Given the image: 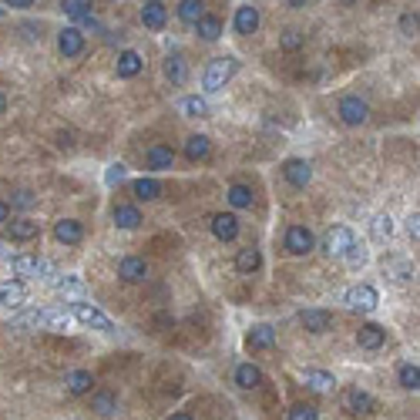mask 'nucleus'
I'll list each match as a JSON object with an SVG mask.
<instances>
[{"label":"nucleus","mask_w":420,"mask_h":420,"mask_svg":"<svg viewBox=\"0 0 420 420\" xmlns=\"http://www.w3.org/2000/svg\"><path fill=\"white\" fill-rule=\"evenodd\" d=\"M236 75H239V61L236 58H229V54L225 58H212L205 64V71H202V88H205V94H219Z\"/></svg>","instance_id":"obj_1"},{"label":"nucleus","mask_w":420,"mask_h":420,"mask_svg":"<svg viewBox=\"0 0 420 420\" xmlns=\"http://www.w3.org/2000/svg\"><path fill=\"white\" fill-rule=\"evenodd\" d=\"M71 319L84 323V326H91V330L108 333V336H115V333H118L115 319H111L105 310H98L94 303H71Z\"/></svg>","instance_id":"obj_2"},{"label":"nucleus","mask_w":420,"mask_h":420,"mask_svg":"<svg viewBox=\"0 0 420 420\" xmlns=\"http://www.w3.org/2000/svg\"><path fill=\"white\" fill-rule=\"evenodd\" d=\"M353 246H357V232L350 225H333L330 232L323 236V242H319V249L330 255V259H346Z\"/></svg>","instance_id":"obj_3"},{"label":"nucleus","mask_w":420,"mask_h":420,"mask_svg":"<svg viewBox=\"0 0 420 420\" xmlns=\"http://www.w3.org/2000/svg\"><path fill=\"white\" fill-rule=\"evenodd\" d=\"M283 249L289 255H310L316 249V236H313V229H306V225H289L286 229V236H283Z\"/></svg>","instance_id":"obj_4"},{"label":"nucleus","mask_w":420,"mask_h":420,"mask_svg":"<svg viewBox=\"0 0 420 420\" xmlns=\"http://www.w3.org/2000/svg\"><path fill=\"white\" fill-rule=\"evenodd\" d=\"M336 115H340V121H343V125H350V128H360L363 121L370 118V105L363 101L360 94H343V98H340V105H336Z\"/></svg>","instance_id":"obj_5"},{"label":"nucleus","mask_w":420,"mask_h":420,"mask_svg":"<svg viewBox=\"0 0 420 420\" xmlns=\"http://www.w3.org/2000/svg\"><path fill=\"white\" fill-rule=\"evenodd\" d=\"M343 303L350 310H360V313H374L376 306H380V293H376L370 283H357L350 286L343 293Z\"/></svg>","instance_id":"obj_6"},{"label":"nucleus","mask_w":420,"mask_h":420,"mask_svg":"<svg viewBox=\"0 0 420 420\" xmlns=\"http://www.w3.org/2000/svg\"><path fill=\"white\" fill-rule=\"evenodd\" d=\"M84 47H88V37H84V30L77 27V24L58 30V51H61V58H68V61L81 58V54H84Z\"/></svg>","instance_id":"obj_7"},{"label":"nucleus","mask_w":420,"mask_h":420,"mask_svg":"<svg viewBox=\"0 0 420 420\" xmlns=\"http://www.w3.org/2000/svg\"><path fill=\"white\" fill-rule=\"evenodd\" d=\"M11 269L17 276H27V279H47L51 276V262L41 255H11Z\"/></svg>","instance_id":"obj_8"},{"label":"nucleus","mask_w":420,"mask_h":420,"mask_svg":"<svg viewBox=\"0 0 420 420\" xmlns=\"http://www.w3.org/2000/svg\"><path fill=\"white\" fill-rule=\"evenodd\" d=\"M172 165H175V148L165 145V141H155V145L145 151V168L151 172V179H155L158 172H168Z\"/></svg>","instance_id":"obj_9"},{"label":"nucleus","mask_w":420,"mask_h":420,"mask_svg":"<svg viewBox=\"0 0 420 420\" xmlns=\"http://www.w3.org/2000/svg\"><path fill=\"white\" fill-rule=\"evenodd\" d=\"M24 323H30V326H44V330H68L75 319H71L68 310H37V313L24 316Z\"/></svg>","instance_id":"obj_10"},{"label":"nucleus","mask_w":420,"mask_h":420,"mask_svg":"<svg viewBox=\"0 0 420 420\" xmlns=\"http://www.w3.org/2000/svg\"><path fill=\"white\" fill-rule=\"evenodd\" d=\"M212 236H215V239L219 242H236L239 239V215H236V212H215V215H212Z\"/></svg>","instance_id":"obj_11"},{"label":"nucleus","mask_w":420,"mask_h":420,"mask_svg":"<svg viewBox=\"0 0 420 420\" xmlns=\"http://www.w3.org/2000/svg\"><path fill=\"white\" fill-rule=\"evenodd\" d=\"M118 279L128 286H138L148 279V262L141 259V255H125L118 262Z\"/></svg>","instance_id":"obj_12"},{"label":"nucleus","mask_w":420,"mask_h":420,"mask_svg":"<svg viewBox=\"0 0 420 420\" xmlns=\"http://www.w3.org/2000/svg\"><path fill=\"white\" fill-rule=\"evenodd\" d=\"M283 179L293 185V189H306L313 182V165L306 158H286L283 162Z\"/></svg>","instance_id":"obj_13"},{"label":"nucleus","mask_w":420,"mask_h":420,"mask_svg":"<svg viewBox=\"0 0 420 420\" xmlns=\"http://www.w3.org/2000/svg\"><path fill=\"white\" fill-rule=\"evenodd\" d=\"M7 239H11V242H34V239H41V222H34L30 215L11 219V222H7Z\"/></svg>","instance_id":"obj_14"},{"label":"nucleus","mask_w":420,"mask_h":420,"mask_svg":"<svg viewBox=\"0 0 420 420\" xmlns=\"http://www.w3.org/2000/svg\"><path fill=\"white\" fill-rule=\"evenodd\" d=\"M343 410L346 414H374L376 410V397L374 393H367V390H360V387H350V390L343 393Z\"/></svg>","instance_id":"obj_15"},{"label":"nucleus","mask_w":420,"mask_h":420,"mask_svg":"<svg viewBox=\"0 0 420 420\" xmlns=\"http://www.w3.org/2000/svg\"><path fill=\"white\" fill-rule=\"evenodd\" d=\"M24 303H27V283L24 279H4L0 283V306L20 310Z\"/></svg>","instance_id":"obj_16"},{"label":"nucleus","mask_w":420,"mask_h":420,"mask_svg":"<svg viewBox=\"0 0 420 420\" xmlns=\"http://www.w3.org/2000/svg\"><path fill=\"white\" fill-rule=\"evenodd\" d=\"M145 71V58L138 54V51H132V47H125L118 54V64H115V75L121 77V81H132V77H138Z\"/></svg>","instance_id":"obj_17"},{"label":"nucleus","mask_w":420,"mask_h":420,"mask_svg":"<svg viewBox=\"0 0 420 420\" xmlns=\"http://www.w3.org/2000/svg\"><path fill=\"white\" fill-rule=\"evenodd\" d=\"M259 7H253V4H239L236 7V17H232V27H236V34H242V37H249V34H255L259 30Z\"/></svg>","instance_id":"obj_18"},{"label":"nucleus","mask_w":420,"mask_h":420,"mask_svg":"<svg viewBox=\"0 0 420 420\" xmlns=\"http://www.w3.org/2000/svg\"><path fill=\"white\" fill-rule=\"evenodd\" d=\"M54 239L61 246H77V242L84 239V222L81 219H58L54 222Z\"/></svg>","instance_id":"obj_19"},{"label":"nucleus","mask_w":420,"mask_h":420,"mask_svg":"<svg viewBox=\"0 0 420 420\" xmlns=\"http://www.w3.org/2000/svg\"><path fill=\"white\" fill-rule=\"evenodd\" d=\"M300 323H303V326H306L310 333H316V336H319V333H330L336 319H333L330 310H303V313H300Z\"/></svg>","instance_id":"obj_20"},{"label":"nucleus","mask_w":420,"mask_h":420,"mask_svg":"<svg viewBox=\"0 0 420 420\" xmlns=\"http://www.w3.org/2000/svg\"><path fill=\"white\" fill-rule=\"evenodd\" d=\"M192 27H196L198 41H209V44H212V41H219V37L225 34V24H222V17H219V14H202Z\"/></svg>","instance_id":"obj_21"},{"label":"nucleus","mask_w":420,"mask_h":420,"mask_svg":"<svg viewBox=\"0 0 420 420\" xmlns=\"http://www.w3.org/2000/svg\"><path fill=\"white\" fill-rule=\"evenodd\" d=\"M259 269H262V249L246 246V249L236 253V272H239V276H255Z\"/></svg>","instance_id":"obj_22"},{"label":"nucleus","mask_w":420,"mask_h":420,"mask_svg":"<svg viewBox=\"0 0 420 420\" xmlns=\"http://www.w3.org/2000/svg\"><path fill=\"white\" fill-rule=\"evenodd\" d=\"M162 192H165V185L158 179H151V175H141V179L132 182V196L138 202H155V198H162Z\"/></svg>","instance_id":"obj_23"},{"label":"nucleus","mask_w":420,"mask_h":420,"mask_svg":"<svg viewBox=\"0 0 420 420\" xmlns=\"http://www.w3.org/2000/svg\"><path fill=\"white\" fill-rule=\"evenodd\" d=\"M357 343H360V350H380L387 343V330L380 323H363L357 330Z\"/></svg>","instance_id":"obj_24"},{"label":"nucleus","mask_w":420,"mask_h":420,"mask_svg":"<svg viewBox=\"0 0 420 420\" xmlns=\"http://www.w3.org/2000/svg\"><path fill=\"white\" fill-rule=\"evenodd\" d=\"M165 77L179 88V84H185V77H189V64H185V54L182 51H168V58H165Z\"/></svg>","instance_id":"obj_25"},{"label":"nucleus","mask_w":420,"mask_h":420,"mask_svg":"<svg viewBox=\"0 0 420 420\" xmlns=\"http://www.w3.org/2000/svg\"><path fill=\"white\" fill-rule=\"evenodd\" d=\"M168 20V7L162 4V0H148L145 7H141V24L148 30H162Z\"/></svg>","instance_id":"obj_26"},{"label":"nucleus","mask_w":420,"mask_h":420,"mask_svg":"<svg viewBox=\"0 0 420 420\" xmlns=\"http://www.w3.org/2000/svg\"><path fill=\"white\" fill-rule=\"evenodd\" d=\"M225 202L232 205V209H253V202H255V196H253V189L246 185V182H232L229 189H225Z\"/></svg>","instance_id":"obj_27"},{"label":"nucleus","mask_w":420,"mask_h":420,"mask_svg":"<svg viewBox=\"0 0 420 420\" xmlns=\"http://www.w3.org/2000/svg\"><path fill=\"white\" fill-rule=\"evenodd\" d=\"M276 343V330H272L269 323H255L253 330L246 333V346L249 350H269Z\"/></svg>","instance_id":"obj_28"},{"label":"nucleus","mask_w":420,"mask_h":420,"mask_svg":"<svg viewBox=\"0 0 420 420\" xmlns=\"http://www.w3.org/2000/svg\"><path fill=\"white\" fill-rule=\"evenodd\" d=\"M236 383H239L242 390H255V387L266 383V374H262L255 363H239V367H236Z\"/></svg>","instance_id":"obj_29"},{"label":"nucleus","mask_w":420,"mask_h":420,"mask_svg":"<svg viewBox=\"0 0 420 420\" xmlns=\"http://www.w3.org/2000/svg\"><path fill=\"white\" fill-rule=\"evenodd\" d=\"M91 410H94L98 417H115V414H118V393L115 390L91 393Z\"/></svg>","instance_id":"obj_30"},{"label":"nucleus","mask_w":420,"mask_h":420,"mask_svg":"<svg viewBox=\"0 0 420 420\" xmlns=\"http://www.w3.org/2000/svg\"><path fill=\"white\" fill-rule=\"evenodd\" d=\"M64 387H68L71 397H84L94 387V376H91V370H71V374L64 376Z\"/></svg>","instance_id":"obj_31"},{"label":"nucleus","mask_w":420,"mask_h":420,"mask_svg":"<svg viewBox=\"0 0 420 420\" xmlns=\"http://www.w3.org/2000/svg\"><path fill=\"white\" fill-rule=\"evenodd\" d=\"M303 380H306V387H313V390H319V393H330L333 387H336V376H333L330 370H316V367H306V370H303Z\"/></svg>","instance_id":"obj_32"},{"label":"nucleus","mask_w":420,"mask_h":420,"mask_svg":"<svg viewBox=\"0 0 420 420\" xmlns=\"http://www.w3.org/2000/svg\"><path fill=\"white\" fill-rule=\"evenodd\" d=\"M209 155H212L209 135H189L185 138V158H189V162H205Z\"/></svg>","instance_id":"obj_33"},{"label":"nucleus","mask_w":420,"mask_h":420,"mask_svg":"<svg viewBox=\"0 0 420 420\" xmlns=\"http://www.w3.org/2000/svg\"><path fill=\"white\" fill-rule=\"evenodd\" d=\"M179 111L185 118H209V101L202 94H185L179 98Z\"/></svg>","instance_id":"obj_34"},{"label":"nucleus","mask_w":420,"mask_h":420,"mask_svg":"<svg viewBox=\"0 0 420 420\" xmlns=\"http://www.w3.org/2000/svg\"><path fill=\"white\" fill-rule=\"evenodd\" d=\"M111 219H115V225H118V229H138V225H141V209L125 202V205H115Z\"/></svg>","instance_id":"obj_35"},{"label":"nucleus","mask_w":420,"mask_h":420,"mask_svg":"<svg viewBox=\"0 0 420 420\" xmlns=\"http://www.w3.org/2000/svg\"><path fill=\"white\" fill-rule=\"evenodd\" d=\"M61 11H64V17H71V20H77V24H84L88 17H94V7H91L88 0H64Z\"/></svg>","instance_id":"obj_36"},{"label":"nucleus","mask_w":420,"mask_h":420,"mask_svg":"<svg viewBox=\"0 0 420 420\" xmlns=\"http://www.w3.org/2000/svg\"><path fill=\"white\" fill-rule=\"evenodd\" d=\"M54 289H58L61 296H71V300L81 303V296H84V279H77V276H61V279H54Z\"/></svg>","instance_id":"obj_37"},{"label":"nucleus","mask_w":420,"mask_h":420,"mask_svg":"<svg viewBox=\"0 0 420 420\" xmlns=\"http://www.w3.org/2000/svg\"><path fill=\"white\" fill-rule=\"evenodd\" d=\"M383 272H387L390 279H397V283H410V279H414V262H410V259H393V262L383 266Z\"/></svg>","instance_id":"obj_38"},{"label":"nucleus","mask_w":420,"mask_h":420,"mask_svg":"<svg viewBox=\"0 0 420 420\" xmlns=\"http://www.w3.org/2000/svg\"><path fill=\"white\" fill-rule=\"evenodd\" d=\"M397 383H400L404 390H417L420 387V367L417 363H400V370H397Z\"/></svg>","instance_id":"obj_39"},{"label":"nucleus","mask_w":420,"mask_h":420,"mask_svg":"<svg viewBox=\"0 0 420 420\" xmlns=\"http://www.w3.org/2000/svg\"><path fill=\"white\" fill-rule=\"evenodd\" d=\"M175 14H179V20H185V24H196L198 17L205 14V4H202V0H182L179 7H175Z\"/></svg>","instance_id":"obj_40"},{"label":"nucleus","mask_w":420,"mask_h":420,"mask_svg":"<svg viewBox=\"0 0 420 420\" xmlns=\"http://www.w3.org/2000/svg\"><path fill=\"white\" fill-rule=\"evenodd\" d=\"M370 232H374V242H390L393 236V219L390 215H374V222H370Z\"/></svg>","instance_id":"obj_41"},{"label":"nucleus","mask_w":420,"mask_h":420,"mask_svg":"<svg viewBox=\"0 0 420 420\" xmlns=\"http://www.w3.org/2000/svg\"><path fill=\"white\" fill-rule=\"evenodd\" d=\"M286 420H319V410L313 404H293L286 410Z\"/></svg>","instance_id":"obj_42"},{"label":"nucleus","mask_w":420,"mask_h":420,"mask_svg":"<svg viewBox=\"0 0 420 420\" xmlns=\"http://www.w3.org/2000/svg\"><path fill=\"white\" fill-rule=\"evenodd\" d=\"M303 44H306V34H303V30L289 27L279 34V47H283V51H296V47H303Z\"/></svg>","instance_id":"obj_43"},{"label":"nucleus","mask_w":420,"mask_h":420,"mask_svg":"<svg viewBox=\"0 0 420 420\" xmlns=\"http://www.w3.org/2000/svg\"><path fill=\"white\" fill-rule=\"evenodd\" d=\"M37 205V196L30 192V189H17L14 196H11V209H20V212H27Z\"/></svg>","instance_id":"obj_44"},{"label":"nucleus","mask_w":420,"mask_h":420,"mask_svg":"<svg viewBox=\"0 0 420 420\" xmlns=\"http://www.w3.org/2000/svg\"><path fill=\"white\" fill-rule=\"evenodd\" d=\"M343 262L350 266V269H363V266H367V246H363V242L357 239V246L350 249V255H346Z\"/></svg>","instance_id":"obj_45"},{"label":"nucleus","mask_w":420,"mask_h":420,"mask_svg":"<svg viewBox=\"0 0 420 420\" xmlns=\"http://www.w3.org/2000/svg\"><path fill=\"white\" fill-rule=\"evenodd\" d=\"M125 175H128V168L121 165V162H115V165H108V172H105V185L108 189H115V185L125 182Z\"/></svg>","instance_id":"obj_46"},{"label":"nucleus","mask_w":420,"mask_h":420,"mask_svg":"<svg viewBox=\"0 0 420 420\" xmlns=\"http://www.w3.org/2000/svg\"><path fill=\"white\" fill-rule=\"evenodd\" d=\"M417 27H420L417 11H407V14H400V30H404L407 37H414V34H417Z\"/></svg>","instance_id":"obj_47"},{"label":"nucleus","mask_w":420,"mask_h":420,"mask_svg":"<svg viewBox=\"0 0 420 420\" xmlns=\"http://www.w3.org/2000/svg\"><path fill=\"white\" fill-rule=\"evenodd\" d=\"M407 236H410V239H417L420 236V215L417 212H410V219H407Z\"/></svg>","instance_id":"obj_48"},{"label":"nucleus","mask_w":420,"mask_h":420,"mask_svg":"<svg viewBox=\"0 0 420 420\" xmlns=\"http://www.w3.org/2000/svg\"><path fill=\"white\" fill-rule=\"evenodd\" d=\"M7 222H11V205L0 198V225H7Z\"/></svg>","instance_id":"obj_49"},{"label":"nucleus","mask_w":420,"mask_h":420,"mask_svg":"<svg viewBox=\"0 0 420 420\" xmlns=\"http://www.w3.org/2000/svg\"><path fill=\"white\" fill-rule=\"evenodd\" d=\"M7 7H14V11H27V7H34V4H30V0H11Z\"/></svg>","instance_id":"obj_50"},{"label":"nucleus","mask_w":420,"mask_h":420,"mask_svg":"<svg viewBox=\"0 0 420 420\" xmlns=\"http://www.w3.org/2000/svg\"><path fill=\"white\" fill-rule=\"evenodd\" d=\"M168 420H196V417H192L189 410H175V414H172V417H168Z\"/></svg>","instance_id":"obj_51"},{"label":"nucleus","mask_w":420,"mask_h":420,"mask_svg":"<svg viewBox=\"0 0 420 420\" xmlns=\"http://www.w3.org/2000/svg\"><path fill=\"white\" fill-rule=\"evenodd\" d=\"M4 111H7V94L0 91V115H4Z\"/></svg>","instance_id":"obj_52"},{"label":"nucleus","mask_w":420,"mask_h":420,"mask_svg":"<svg viewBox=\"0 0 420 420\" xmlns=\"http://www.w3.org/2000/svg\"><path fill=\"white\" fill-rule=\"evenodd\" d=\"M4 14H7V7H0V17H4Z\"/></svg>","instance_id":"obj_53"}]
</instances>
